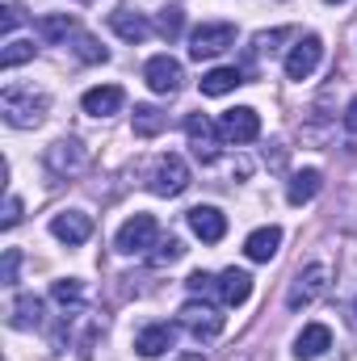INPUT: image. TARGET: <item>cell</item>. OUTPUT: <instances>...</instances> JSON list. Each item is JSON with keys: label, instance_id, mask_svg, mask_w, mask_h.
I'll use <instances>...</instances> for the list:
<instances>
[{"label": "cell", "instance_id": "6da1fadb", "mask_svg": "<svg viewBox=\"0 0 357 361\" xmlns=\"http://www.w3.org/2000/svg\"><path fill=\"white\" fill-rule=\"evenodd\" d=\"M47 109H51V97L34 85H4V92H0V114L17 130H34L47 118Z\"/></svg>", "mask_w": 357, "mask_h": 361}, {"label": "cell", "instance_id": "7a4b0ae2", "mask_svg": "<svg viewBox=\"0 0 357 361\" xmlns=\"http://www.w3.org/2000/svg\"><path fill=\"white\" fill-rule=\"evenodd\" d=\"M156 244H160V223L152 214H131L114 235V248L122 257H152Z\"/></svg>", "mask_w": 357, "mask_h": 361}, {"label": "cell", "instance_id": "3957f363", "mask_svg": "<svg viewBox=\"0 0 357 361\" xmlns=\"http://www.w3.org/2000/svg\"><path fill=\"white\" fill-rule=\"evenodd\" d=\"M324 290H328V265H307V269L294 273V281H290V290H286V307L290 311H307V307H315L320 298H324Z\"/></svg>", "mask_w": 357, "mask_h": 361}, {"label": "cell", "instance_id": "277c9868", "mask_svg": "<svg viewBox=\"0 0 357 361\" xmlns=\"http://www.w3.org/2000/svg\"><path fill=\"white\" fill-rule=\"evenodd\" d=\"M227 47H236V25H231V21H202V25L189 34V55H193V59H214V55H223Z\"/></svg>", "mask_w": 357, "mask_h": 361}, {"label": "cell", "instance_id": "5b68a950", "mask_svg": "<svg viewBox=\"0 0 357 361\" xmlns=\"http://www.w3.org/2000/svg\"><path fill=\"white\" fill-rule=\"evenodd\" d=\"M92 152L80 143V139H55L51 147H47V169L55 173V177H80L85 169H89Z\"/></svg>", "mask_w": 357, "mask_h": 361}, {"label": "cell", "instance_id": "8992f818", "mask_svg": "<svg viewBox=\"0 0 357 361\" xmlns=\"http://www.w3.org/2000/svg\"><path fill=\"white\" fill-rule=\"evenodd\" d=\"M185 135H189V147H193V156L202 164H214L219 160V139H223L219 122H210L206 114H189L185 118Z\"/></svg>", "mask_w": 357, "mask_h": 361}, {"label": "cell", "instance_id": "52a82bcc", "mask_svg": "<svg viewBox=\"0 0 357 361\" xmlns=\"http://www.w3.org/2000/svg\"><path fill=\"white\" fill-rule=\"evenodd\" d=\"M147 185H152L156 197H181V193L189 189V164H185L181 156H160Z\"/></svg>", "mask_w": 357, "mask_h": 361}, {"label": "cell", "instance_id": "ba28073f", "mask_svg": "<svg viewBox=\"0 0 357 361\" xmlns=\"http://www.w3.org/2000/svg\"><path fill=\"white\" fill-rule=\"evenodd\" d=\"M177 319H181V328H185V332H193L198 341H214V336L223 332V315H219V307L198 302V298H189V302L181 307Z\"/></svg>", "mask_w": 357, "mask_h": 361}, {"label": "cell", "instance_id": "9c48e42d", "mask_svg": "<svg viewBox=\"0 0 357 361\" xmlns=\"http://www.w3.org/2000/svg\"><path fill=\"white\" fill-rule=\"evenodd\" d=\"M320 59H324L320 34H303V38L290 47V55H286V76H290V80H307V76L320 68Z\"/></svg>", "mask_w": 357, "mask_h": 361}, {"label": "cell", "instance_id": "30bf717a", "mask_svg": "<svg viewBox=\"0 0 357 361\" xmlns=\"http://www.w3.org/2000/svg\"><path fill=\"white\" fill-rule=\"evenodd\" d=\"M143 80H147V89H152V92H160V97H173V92H181L185 68H181L173 55H156V59H147V68H143Z\"/></svg>", "mask_w": 357, "mask_h": 361}, {"label": "cell", "instance_id": "8fae6325", "mask_svg": "<svg viewBox=\"0 0 357 361\" xmlns=\"http://www.w3.org/2000/svg\"><path fill=\"white\" fill-rule=\"evenodd\" d=\"M219 130H223V139H231V143H253V139L261 135V114H257L253 105H236V109H227V114L219 118Z\"/></svg>", "mask_w": 357, "mask_h": 361}, {"label": "cell", "instance_id": "7c38bea8", "mask_svg": "<svg viewBox=\"0 0 357 361\" xmlns=\"http://www.w3.org/2000/svg\"><path fill=\"white\" fill-rule=\"evenodd\" d=\"M51 235H55L59 244H68V248H76V244H89L92 219L85 214V210H59V214L51 219Z\"/></svg>", "mask_w": 357, "mask_h": 361}, {"label": "cell", "instance_id": "4fadbf2b", "mask_svg": "<svg viewBox=\"0 0 357 361\" xmlns=\"http://www.w3.org/2000/svg\"><path fill=\"white\" fill-rule=\"evenodd\" d=\"M109 25H114V34H118L122 42H135V47H139V42L156 30V25H152L139 8H131V4H118V8L109 13Z\"/></svg>", "mask_w": 357, "mask_h": 361}, {"label": "cell", "instance_id": "5bb4252c", "mask_svg": "<svg viewBox=\"0 0 357 361\" xmlns=\"http://www.w3.org/2000/svg\"><path fill=\"white\" fill-rule=\"evenodd\" d=\"M185 219H189V231H193L202 244H219V240L227 235V219H223L219 206H193Z\"/></svg>", "mask_w": 357, "mask_h": 361}, {"label": "cell", "instance_id": "9a60e30c", "mask_svg": "<svg viewBox=\"0 0 357 361\" xmlns=\"http://www.w3.org/2000/svg\"><path fill=\"white\" fill-rule=\"evenodd\" d=\"M177 345V328L173 324H147L139 336H135V353L139 357H160Z\"/></svg>", "mask_w": 357, "mask_h": 361}, {"label": "cell", "instance_id": "2e32d148", "mask_svg": "<svg viewBox=\"0 0 357 361\" xmlns=\"http://www.w3.org/2000/svg\"><path fill=\"white\" fill-rule=\"evenodd\" d=\"M80 105H85V114L92 118H109V114H118L122 105H126V92L118 89V85H97L80 97Z\"/></svg>", "mask_w": 357, "mask_h": 361}, {"label": "cell", "instance_id": "e0dca14e", "mask_svg": "<svg viewBox=\"0 0 357 361\" xmlns=\"http://www.w3.org/2000/svg\"><path fill=\"white\" fill-rule=\"evenodd\" d=\"M332 349V332L324 328V324H307L298 336H294V357L298 361H315V357H324Z\"/></svg>", "mask_w": 357, "mask_h": 361}, {"label": "cell", "instance_id": "ac0fdd59", "mask_svg": "<svg viewBox=\"0 0 357 361\" xmlns=\"http://www.w3.org/2000/svg\"><path fill=\"white\" fill-rule=\"evenodd\" d=\"M219 298H223V307H240V302H248V294H253V273L244 269H223L219 273Z\"/></svg>", "mask_w": 357, "mask_h": 361}, {"label": "cell", "instance_id": "d6986e66", "mask_svg": "<svg viewBox=\"0 0 357 361\" xmlns=\"http://www.w3.org/2000/svg\"><path fill=\"white\" fill-rule=\"evenodd\" d=\"M320 189H324V173L320 169H303V173H294L286 180V202L290 206H307Z\"/></svg>", "mask_w": 357, "mask_h": 361}, {"label": "cell", "instance_id": "ffe728a7", "mask_svg": "<svg viewBox=\"0 0 357 361\" xmlns=\"http://www.w3.org/2000/svg\"><path fill=\"white\" fill-rule=\"evenodd\" d=\"M282 248V227H257L248 240H244V257L248 261H273Z\"/></svg>", "mask_w": 357, "mask_h": 361}, {"label": "cell", "instance_id": "44dd1931", "mask_svg": "<svg viewBox=\"0 0 357 361\" xmlns=\"http://www.w3.org/2000/svg\"><path fill=\"white\" fill-rule=\"evenodd\" d=\"M8 324H13L17 332H30V328H38V324H42V298H34V294H21V298H13V307H8Z\"/></svg>", "mask_w": 357, "mask_h": 361}, {"label": "cell", "instance_id": "7402d4cb", "mask_svg": "<svg viewBox=\"0 0 357 361\" xmlns=\"http://www.w3.org/2000/svg\"><path fill=\"white\" fill-rule=\"evenodd\" d=\"M131 122H135V135H139V139H156V135L169 126V114L156 109V105H135Z\"/></svg>", "mask_w": 357, "mask_h": 361}, {"label": "cell", "instance_id": "603a6c76", "mask_svg": "<svg viewBox=\"0 0 357 361\" xmlns=\"http://www.w3.org/2000/svg\"><path fill=\"white\" fill-rule=\"evenodd\" d=\"M244 85V72L240 68H210L206 76H202V92L206 97H223V92L240 89Z\"/></svg>", "mask_w": 357, "mask_h": 361}, {"label": "cell", "instance_id": "cb8c5ba5", "mask_svg": "<svg viewBox=\"0 0 357 361\" xmlns=\"http://www.w3.org/2000/svg\"><path fill=\"white\" fill-rule=\"evenodd\" d=\"M72 34H76V17H72V13H51V17L38 21V38H42V42H63V38H72Z\"/></svg>", "mask_w": 357, "mask_h": 361}, {"label": "cell", "instance_id": "d4e9b609", "mask_svg": "<svg viewBox=\"0 0 357 361\" xmlns=\"http://www.w3.org/2000/svg\"><path fill=\"white\" fill-rule=\"evenodd\" d=\"M51 298H55L63 311H80V307H85V286H80L76 277H59V281L51 286Z\"/></svg>", "mask_w": 357, "mask_h": 361}, {"label": "cell", "instance_id": "484cf974", "mask_svg": "<svg viewBox=\"0 0 357 361\" xmlns=\"http://www.w3.org/2000/svg\"><path fill=\"white\" fill-rule=\"evenodd\" d=\"M34 51H38V47H34V42H25V38H8V42H4V51H0V68H4V72H13V68L30 63V59H34Z\"/></svg>", "mask_w": 357, "mask_h": 361}, {"label": "cell", "instance_id": "4316f807", "mask_svg": "<svg viewBox=\"0 0 357 361\" xmlns=\"http://www.w3.org/2000/svg\"><path fill=\"white\" fill-rule=\"evenodd\" d=\"M181 30H185V13H181L177 4H169V8L156 13V34H160L164 42H177Z\"/></svg>", "mask_w": 357, "mask_h": 361}, {"label": "cell", "instance_id": "83f0119b", "mask_svg": "<svg viewBox=\"0 0 357 361\" xmlns=\"http://www.w3.org/2000/svg\"><path fill=\"white\" fill-rule=\"evenodd\" d=\"M72 51H76L85 63H105V59H109V51H105L92 34H85V30H76V34H72Z\"/></svg>", "mask_w": 357, "mask_h": 361}, {"label": "cell", "instance_id": "f1b7e54d", "mask_svg": "<svg viewBox=\"0 0 357 361\" xmlns=\"http://www.w3.org/2000/svg\"><path fill=\"white\" fill-rule=\"evenodd\" d=\"M181 257H185V244H181L177 235H169V240H160V244L152 248V265H156V269L173 265V261H181Z\"/></svg>", "mask_w": 357, "mask_h": 361}, {"label": "cell", "instance_id": "f546056e", "mask_svg": "<svg viewBox=\"0 0 357 361\" xmlns=\"http://www.w3.org/2000/svg\"><path fill=\"white\" fill-rule=\"evenodd\" d=\"M282 38H290V30H286V25H277V30H261V34L253 38V55H273Z\"/></svg>", "mask_w": 357, "mask_h": 361}, {"label": "cell", "instance_id": "4dcf8cb0", "mask_svg": "<svg viewBox=\"0 0 357 361\" xmlns=\"http://www.w3.org/2000/svg\"><path fill=\"white\" fill-rule=\"evenodd\" d=\"M0 13H4V17H0V34H4V38H8V34H13V30H17V25H21V21H25V8H21V4H17V0H8V4H4V8H0Z\"/></svg>", "mask_w": 357, "mask_h": 361}, {"label": "cell", "instance_id": "1f68e13d", "mask_svg": "<svg viewBox=\"0 0 357 361\" xmlns=\"http://www.w3.org/2000/svg\"><path fill=\"white\" fill-rule=\"evenodd\" d=\"M17 269H21V252H17V248H8V252H4V269H0V281H4V286H13V281H17Z\"/></svg>", "mask_w": 357, "mask_h": 361}, {"label": "cell", "instance_id": "d6a6232c", "mask_svg": "<svg viewBox=\"0 0 357 361\" xmlns=\"http://www.w3.org/2000/svg\"><path fill=\"white\" fill-rule=\"evenodd\" d=\"M21 223V197L17 193H8V202H4V219H0V227L8 231V227H17Z\"/></svg>", "mask_w": 357, "mask_h": 361}, {"label": "cell", "instance_id": "836d02e7", "mask_svg": "<svg viewBox=\"0 0 357 361\" xmlns=\"http://www.w3.org/2000/svg\"><path fill=\"white\" fill-rule=\"evenodd\" d=\"M185 286H189V290H193V294H206V290H214V286H219V281H214V277H210V273H189V277H185Z\"/></svg>", "mask_w": 357, "mask_h": 361}, {"label": "cell", "instance_id": "e575fe53", "mask_svg": "<svg viewBox=\"0 0 357 361\" xmlns=\"http://www.w3.org/2000/svg\"><path fill=\"white\" fill-rule=\"evenodd\" d=\"M345 130H353V135H357V97L345 105Z\"/></svg>", "mask_w": 357, "mask_h": 361}, {"label": "cell", "instance_id": "d590c367", "mask_svg": "<svg viewBox=\"0 0 357 361\" xmlns=\"http://www.w3.org/2000/svg\"><path fill=\"white\" fill-rule=\"evenodd\" d=\"M282 160H286V152H282V143H273V152H265V164L282 169Z\"/></svg>", "mask_w": 357, "mask_h": 361}, {"label": "cell", "instance_id": "8d00e7d4", "mask_svg": "<svg viewBox=\"0 0 357 361\" xmlns=\"http://www.w3.org/2000/svg\"><path fill=\"white\" fill-rule=\"evenodd\" d=\"M173 361H202V353H181V357H173Z\"/></svg>", "mask_w": 357, "mask_h": 361}, {"label": "cell", "instance_id": "74e56055", "mask_svg": "<svg viewBox=\"0 0 357 361\" xmlns=\"http://www.w3.org/2000/svg\"><path fill=\"white\" fill-rule=\"evenodd\" d=\"M227 361H248V357H227Z\"/></svg>", "mask_w": 357, "mask_h": 361}, {"label": "cell", "instance_id": "f35d334b", "mask_svg": "<svg viewBox=\"0 0 357 361\" xmlns=\"http://www.w3.org/2000/svg\"><path fill=\"white\" fill-rule=\"evenodd\" d=\"M328 4H345V0H328Z\"/></svg>", "mask_w": 357, "mask_h": 361}]
</instances>
